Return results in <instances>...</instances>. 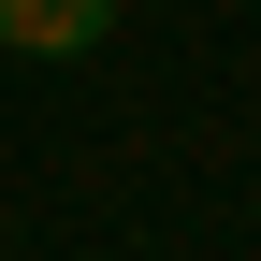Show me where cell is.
I'll return each mask as SVG.
<instances>
[{
    "label": "cell",
    "instance_id": "6da1fadb",
    "mask_svg": "<svg viewBox=\"0 0 261 261\" xmlns=\"http://www.w3.org/2000/svg\"><path fill=\"white\" fill-rule=\"evenodd\" d=\"M116 29V0H0V58H87Z\"/></svg>",
    "mask_w": 261,
    "mask_h": 261
}]
</instances>
